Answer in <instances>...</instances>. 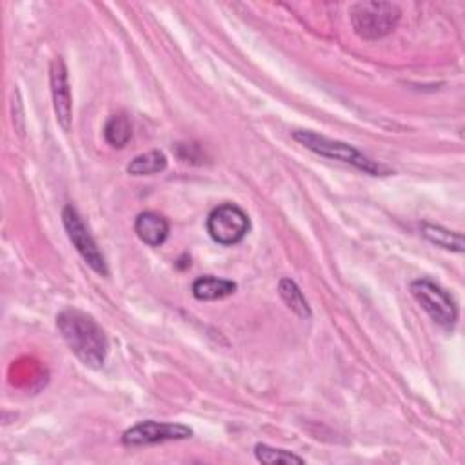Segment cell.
I'll list each match as a JSON object with an SVG mask.
<instances>
[{
    "mask_svg": "<svg viewBox=\"0 0 465 465\" xmlns=\"http://www.w3.org/2000/svg\"><path fill=\"white\" fill-rule=\"evenodd\" d=\"M56 327L71 352L87 367L100 369L107 356V336L93 316L78 309H64Z\"/></svg>",
    "mask_w": 465,
    "mask_h": 465,
    "instance_id": "cell-1",
    "label": "cell"
},
{
    "mask_svg": "<svg viewBox=\"0 0 465 465\" xmlns=\"http://www.w3.org/2000/svg\"><path fill=\"white\" fill-rule=\"evenodd\" d=\"M292 138L302 143L305 149L323 156V158H331V160H338V162H343V163H349L367 174H372V176H385V174H391V171L383 165V163H378L374 162L372 158L365 156L361 151H358L354 145L351 143H345V142H340V140H332V138H327V136H322L318 133H312V131H307V129H298V131H292Z\"/></svg>",
    "mask_w": 465,
    "mask_h": 465,
    "instance_id": "cell-2",
    "label": "cell"
},
{
    "mask_svg": "<svg viewBox=\"0 0 465 465\" xmlns=\"http://www.w3.org/2000/svg\"><path fill=\"white\" fill-rule=\"evenodd\" d=\"M400 20V7L392 2H358L351 7V22L358 36L378 40L387 36Z\"/></svg>",
    "mask_w": 465,
    "mask_h": 465,
    "instance_id": "cell-3",
    "label": "cell"
},
{
    "mask_svg": "<svg viewBox=\"0 0 465 465\" xmlns=\"http://www.w3.org/2000/svg\"><path fill=\"white\" fill-rule=\"evenodd\" d=\"M411 292L427 314L443 329H452L458 320V307L450 294L427 278L411 282Z\"/></svg>",
    "mask_w": 465,
    "mask_h": 465,
    "instance_id": "cell-4",
    "label": "cell"
},
{
    "mask_svg": "<svg viewBox=\"0 0 465 465\" xmlns=\"http://www.w3.org/2000/svg\"><path fill=\"white\" fill-rule=\"evenodd\" d=\"M249 216L234 203H222L207 216V232L220 245L240 243L249 232Z\"/></svg>",
    "mask_w": 465,
    "mask_h": 465,
    "instance_id": "cell-5",
    "label": "cell"
},
{
    "mask_svg": "<svg viewBox=\"0 0 465 465\" xmlns=\"http://www.w3.org/2000/svg\"><path fill=\"white\" fill-rule=\"evenodd\" d=\"M62 222L64 227L67 231V236L71 240V243L74 245V249L78 251V254L85 260V263L100 276H107L109 269L105 263L104 254L100 252L96 242L93 240V236L89 234L85 223L82 222L78 211L73 205H65L62 211Z\"/></svg>",
    "mask_w": 465,
    "mask_h": 465,
    "instance_id": "cell-6",
    "label": "cell"
},
{
    "mask_svg": "<svg viewBox=\"0 0 465 465\" xmlns=\"http://www.w3.org/2000/svg\"><path fill=\"white\" fill-rule=\"evenodd\" d=\"M191 436H193V430L187 425L147 420L129 427L122 434V443L127 447H142V445H154L169 440H185Z\"/></svg>",
    "mask_w": 465,
    "mask_h": 465,
    "instance_id": "cell-7",
    "label": "cell"
},
{
    "mask_svg": "<svg viewBox=\"0 0 465 465\" xmlns=\"http://www.w3.org/2000/svg\"><path fill=\"white\" fill-rule=\"evenodd\" d=\"M49 82H51V96L53 107L58 124L64 131L71 125V87L67 78V67L60 56L51 62L49 67Z\"/></svg>",
    "mask_w": 465,
    "mask_h": 465,
    "instance_id": "cell-8",
    "label": "cell"
},
{
    "mask_svg": "<svg viewBox=\"0 0 465 465\" xmlns=\"http://www.w3.org/2000/svg\"><path fill=\"white\" fill-rule=\"evenodd\" d=\"M134 232L138 234V238L143 243H147L151 247H158L167 240L169 223L162 214H158L154 211H145L136 216Z\"/></svg>",
    "mask_w": 465,
    "mask_h": 465,
    "instance_id": "cell-9",
    "label": "cell"
},
{
    "mask_svg": "<svg viewBox=\"0 0 465 465\" xmlns=\"http://www.w3.org/2000/svg\"><path fill=\"white\" fill-rule=\"evenodd\" d=\"M191 291L196 300H220L232 294L236 291V283L231 280L207 274V276L196 278Z\"/></svg>",
    "mask_w": 465,
    "mask_h": 465,
    "instance_id": "cell-10",
    "label": "cell"
},
{
    "mask_svg": "<svg viewBox=\"0 0 465 465\" xmlns=\"http://www.w3.org/2000/svg\"><path fill=\"white\" fill-rule=\"evenodd\" d=\"M167 158L160 151H149L133 158L127 165V173L133 176H149L165 171Z\"/></svg>",
    "mask_w": 465,
    "mask_h": 465,
    "instance_id": "cell-11",
    "label": "cell"
},
{
    "mask_svg": "<svg viewBox=\"0 0 465 465\" xmlns=\"http://www.w3.org/2000/svg\"><path fill=\"white\" fill-rule=\"evenodd\" d=\"M421 234L429 242L438 245V247H443V249H449V251H456V252L463 251V236H461V232L449 231V229H443V227L432 225V223H421Z\"/></svg>",
    "mask_w": 465,
    "mask_h": 465,
    "instance_id": "cell-12",
    "label": "cell"
},
{
    "mask_svg": "<svg viewBox=\"0 0 465 465\" xmlns=\"http://www.w3.org/2000/svg\"><path fill=\"white\" fill-rule=\"evenodd\" d=\"M278 292H280L282 300L285 302V305L292 312H296L300 318H311V307H309L305 296L302 294L300 287L291 278H282L280 280Z\"/></svg>",
    "mask_w": 465,
    "mask_h": 465,
    "instance_id": "cell-13",
    "label": "cell"
},
{
    "mask_svg": "<svg viewBox=\"0 0 465 465\" xmlns=\"http://www.w3.org/2000/svg\"><path fill=\"white\" fill-rule=\"evenodd\" d=\"M131 134H133L131 122L124 113L113 114L104 127V136H105L107 143H111L113 147L127 145V142L131 140Z\"/></svg>",
    "mask_w": 465,
    "mask_h": 465,
    "instance_id": "cell-14",
    "label": "cell"
},
{
    "mask_svg": "<svg viewBox=\"0 0 465 465\" xmlns=\"http://www.w3.org/2000/svg\"><path fill=\"white\" fill-rule=\"evenodd\" d=\"M254 456L258 461L262 463H267V465H276V463H303V458L289 452V450H283V449H274V447H269L265 443H258L254 447Z\"/></svg>",
    "mask_w": 465,
    "mask_h": 465,
    "instance_id": "cell-15",
    "label": "cell"
}]
</instances>
